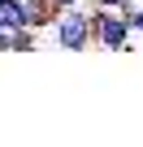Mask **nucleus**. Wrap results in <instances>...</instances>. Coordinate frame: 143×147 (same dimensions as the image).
Returning a JSON list of instances; mask_svg holds the SVG:
<instances>
[{
	"instance_id": "6",
	"label": "nucleus",
	"mask_w": 143,
	"mask_h": 147,
	"mask_svg": "<svg viewBox=\"0 0 143 147\" xmlns=\"http://www.w3.org/2000/svg\"><path fill=\"white\" fill-rule=\"evenodd\" d=\"M0 52H13V30L0 26Z\"/></svg>"
},
{
	"instance_id": "2",
	"label": "nucleus",
	"mask_w": 143,
	"mask_h": 147,
	"mask_svg": "<svg viewBox=\"0 0 143 147\" xmlns=\"http://www.w3.org/2000/svg\"><path fill=\"white\" fill-rule=\"evenodd\" d=\"M91 43L104 52H130V18L117 9H96L91 5Z\"/></svg>"
},
{
	"instance_id": "4",
	"label": "nucleus",
	"mask_w": 143,
	"mask_h": 147,
	"mask_svg": "<svg viewBox=\"0 0 143 147\" xmlns=\"http://www.w3.org/2000/svg\"><path fill=\"white\" fill-rule=\"evenodd\" d=\"M39 43V30H30V26H22V30H13V52H30Z\"/></svg>"
},
{
	"instance_id": "1",
	"label": "nucleus",
	"mask_w": 143,
	"mask_h": 147,
	"mask_svg": "<svg viewBox=\"0 0 143 147\" xmlns=\"http://www.w3.org/2000/svg\"><path fill=\"white\" fill-rule=\"evenodd\" d=\"M48 39L61 52H83V48H91V5L56 9V18L48 26Z\"/></svg>"
},
{
	"instance_id": "5",
	"label": "nucleus",
	"mask_w": 143,
	"mask_h": 147,
	"mask_svg": "<svg viewBox=\"0 0 143 147\" xmlns=\"http://www.w3.org/2000/svg\"><path fill=\"white\" fill-rule=\"evenodd\" d=\"M130 35H143V5L130 13Z\"/></svg>"
},
{
	"instance_id": "9",
	"label": "nucleus",
	"mask_w": 143,
	"mask_h": 147,
	"mask_svg": "<svg viewBox=\"0 0 143 147\" xmlns=\"http://www.w3.org/2000/svg\"><path fill=\"white\" fill-rule=\"evenodd\" d=\"M139 5H143V0H139Z\"/></svg>"
},
{
	"instance_id": "3",
	"label": "nucleus",
	"mask_w": 143,
	"mask_h": 147,
	"mask_svg": "<svg viewBox=\"0 0 143 147\" xmlns=\"http://www.w3.org/2000/svg\"><path fill=\"white\" fill-rule=\"evenodd\" d=\"M0 26H5V30H22V26H26L22 0H0Z\"/></svg>"
},
{
	"instance_id": "7",
	"label": "nucleus",
	"mask_w": 143,
	"mask_h": 147,
	"mask_svg": "<svg viewBox=\"0 0 143 147\" xmlns=\"http://www.w3.org/2000/svg\"><path fill=\"white\" fill-rule=\"evenodd\" d=\"M52 9H74V5H87V0H48Z\"/></svg>"
},
{
	"instance_id": "8",
	"label": "nucleus",
	"mask_w": 143,
	"mask_h": 147,
	"mask_svg": "<svg viewBox=\"0 0 143 147\" xmlns=\"http://www.w3.org/2000/svg\"><path fill=\"white\" fill-rule=\"evenodd\" d=\"M87 5H96V9H117L121 0H87Z\"/></svg>"
}]
</instances>
